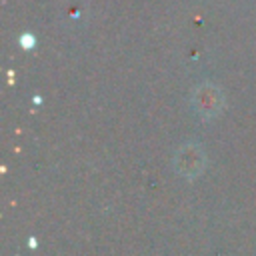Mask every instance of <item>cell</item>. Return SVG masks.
Returning <instances> with one entry per match:
<instances>
[{"mask_svg":"<svg viewBox=\"0 0 256 256\" xmlns=\"http://www.w3.org/2000/svg\"><path fill=\"white\" fill-rule=\"evenodd\" d=\"M194 106H196V110H198L202 116H206V118L214 116V114L222 108L220 90H218L216 86H212V84L200 86V88L196 90V94H194Z\"/></svg>","mask_w":256,"mask_h":256,"instance_id":"cell-1","label":"cell"},{"mask_svg":"<svg viewBox=\"0 0 256 256\" xmlns=\"http://www.w3.org/2000/svg\"><path fill=\"white\" fill-rule=\"evenodd\" d=\"M20 44H22L24 48L34 46V36H32V34H22V36H20Z\"/></svg>","mask_w":256,"mask_h":256,"instance_id":"cell-2","label":"cell"}]
</instances>
